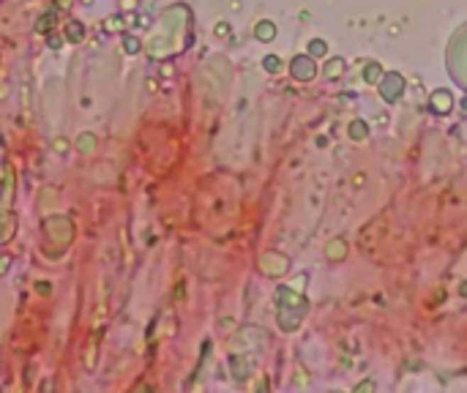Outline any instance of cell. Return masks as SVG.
<instances>
[{
    "label": "cell",
    "instance_id": "6da1fadb",
    "mask_svg": "<svg viewBox=\"0 0 467 393\" xmlns=\"http://www.w3.org/2000/svg\"><path fill=\"white\" fill-rule=\"evenodd\" d=\"M432 107H434V112H449L451 109V96L446 93V90L434 93V96H432Z\"/></svg>",
    "mask_w": 467,
    "mask_h": 393
},
{
    "label": "cell",
    "instance_id": "7a4b0ae2",
    "mask_svg": "<svg viewBox=\"0 0 467 393\" xmlns=\"http://www.w3.org/2000/svg\"><path fill=\"white\" fill-rule=\"evenodd\" d=\"M353 137H366V126H363V123H353Z\"/></svg>",
    "mask_w": 467,
    "mask_h": 393
},
{
    "label": "cell",
    "instance_id": "3957f363",
    "mask_svg": "<svg viewBox=\"0 0 467 393\" xmlns=\"http://www.w3.org/2000/svg\"><path fill=\"white\" fill-rule=\"evenodd\" d=\"M265 69L268 72H279V60L276 57H265Z\"/></svg>",
    "mask_w": 467,
    "mask_h": 393
},
{
    "label": "cell",
    "instance_id": "277c9868",
    "mask_svg": "<svg viewBox=\"0 0 467 393\" xmlns=\"http://www.w3.org/2000/svg\"><path fill=\"white\" fill-rule=\"evenodd\" d=\"M312 52H314V55H323V52H325V44H323V41H312Z\"/></svg>",
    "mask_w": 467,
    "mask_h": 393
}]
</instances>
